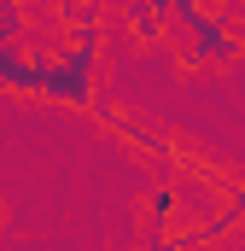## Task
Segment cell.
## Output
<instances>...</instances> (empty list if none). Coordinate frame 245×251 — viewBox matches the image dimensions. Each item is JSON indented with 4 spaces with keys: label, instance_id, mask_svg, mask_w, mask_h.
Returning a JSON list of instances; mask_svg holds the SVG:
<instances>
[{
    "label": "cell",
    "instance_id": "obj_1",
    "mask_svg": "<svg viewBox=\"0 0 245 251\" xmlns=\"http://www.w3.org/2000/svg\"><path fill=\"white\" fill-rule=\"evenodd\" d=\"M70 24H76V35L64 53H35L41 59L35 94L53 105H94V94H99V6L70 12Z\"/></svg>",
    "mask_w": 245,
    "mask_h": 251
},
{
    "label": "cell",
    "instance_id": "obj_2",
    "mask_svg": "<svg viewBox=\"0 0 245 251\" xmlns=\"http://www.w3.org/2000/svg\"><path fill=\"white\" fill-rule=\"evenodd\" d=\"M240 53H245V41L234 35V29H228V24H222V18H216V12H210V6H204V18L187 29L181 59L193 64V70H210V64H234Z\"/></svg>",
    "mask_w": 245,
    "mask_h": 251
},
{
    "label": "cell",
    "instance_id": "obj_3",
    "mask_svg": "<svg viewBox=\"0 0 245 251\" xmlns=\"http://www.w3.org/2000/svg\"><path fill=\"white\" fill-rule=\"evenodd\" d=\"M111 123H117V134H128L140 152H170V140L158 134L152 123H140V117H128V111H111Z\"/></svg>",
    "mask_w": 245,
    "mask_h": 251
},
{
    "label": "cell",
    "instance_id": "obj_4",
    "mask_svg": "<svg viewBox=\"0 0 245 251\" xmlns=\"http://www.w3.org/2000/svg\"><path fill=\"white\" fill-rule=\"evenodd\" d=\"M170 216H175V187H152V199H146V240L164 234Z\"/></svg>",
    "mask_w": 245,
    "mask_h": 251
},
{
    "label": "cell",
    "instance_id": "obj_5",
    "mask_svg": "<svg viewBox=\"0 0 245 251\" xmlns=\"http://www.w3.org/2000/svg\"><path fill=\"white\" fill-rule=\"evenodd\" d=\"M122 12H128V24H134L140 41H158V35H164V18H158L146 0H122Z\"/></svg>",
    "mask_w": 245,
    "mask_h": 251
},
{
    "label": "cell",
    "instance_id": "obj_6",
    "mask_svg": "<svg viewBox=\"0 0 245 251\" xmlns=\"http://www.w3.org/2000/svg\"><path fill=\"white\" fill-rule=\"evenodd\" d=\"M0 35H6V41L24 35V0H0Z\"/></svg>",
    "mask_w": 245,
    "mask_h": 251
},
{
    "label": "cell",
    "instance_id": "obj_7",
    "mask_svg": "<svg viewBox=\"0 0 245 251\" xmlns=\"http://www.w3.org/2000/svg\"><path fill=\"white\" fill-rule=\"evenodd\" d=\"M216 6H228V0H216Z\"/></svg>",
    "mask_w": 245,
    "mask_h": 251
}]
</instances>
